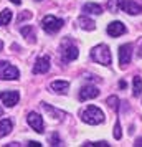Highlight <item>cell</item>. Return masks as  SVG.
Segmentation results:
<instances>
[{
    "instance_id": "obj_1",
    "label": "cell",
    "mask_w": 142,
    "mask_h": 147,
    "mask_svg": "<svg viewBox=\"0 0 142 147\" xmlns=\"http://www.w3.org/2000/svg\"><path fill=\"white\" fill-rule=\"evenodd\" d=\"M81 121L89 126H98L104 122V113L96 106H88L84 111H81Z\"/></svg>"
},
{
    "instance_id": "obj_2",
    "label": "cell",
    "mask_w": 142,
    "mask_h": 147,
    "mask_svg": "<svg viewBox=\"0 0 142 147\" xmlns=\"http://www.w3.org/2000/svg\"><path fill=\"white\" fill-rule=\"evenodd\" d=\"M91 58L99 63L102 66H109L111 65V51H109V47L108 45H98L91 50Z\"/></svg>"
},
{
    "instance_id": "obj_3",
    "label": "cell",
    "mask_w": 142,
    "mask_h": 147,
    "mask_svg": "<svg viewBox=\"0 0 142 147\" xmlns=\"http://www.w3.org/2000/svg\"><path fill=\"white\" fill-rule=\"evenodd\" d=\"M63 23H65V22L61 20V18H56L55 15H46V17L41 20V27H43V30H45L46 33H56V32L61 30Z\"/></svg>"
},
{
    "instance_id": "obj_4",
    "label": "cell",
    "mask_w": 142,
    "mask_h": 147,
    "mask_svg": "<svg viewBox=\"0 0 142 147\" xmlns=\"http://www.w3.org/2000/svg\"><path fill=\"white\" fill-rule=\"evenodd\" d=\"M20 78V73L18 69L10 65L7 61H0V80H5V81H15Z\"/></svg>"
},
{
    "instance_id": "obj_5",
    "label": "cell",
    "mask_w": 142,
    "mask_h": 147,
    "mask_svg": "<svg viewBox=\"0 0 142 147\" xmlns=\"http://www.w3.org/2000/svg\"><path fill=\"white\" fill-rule=\"evenodd\" d=\"M27 122H28V126L32 127L35 132H38V134H43V132H45V124H43V119H41V116H40L38 113L32 111V113L28 114Z\"/></svg>"
},
{
    "instance_id": "obj_6",
    "label": "cell",
    "mask_w": 142,
    "mask_h": 147,
    "mask_svg": "<svg viewBox=\"0 0 142 147\" xmlns=\"http://www.w3.org/2000/svg\"><path fill=\"white\" fill-rule=\"evenodd\" d=\"M117 7L129 15H137L142 12V7L139 3L132 2V0H117Z\"/></svg>"
},
{
    "instance_id": "obj_7",
    "label": "cell",
    "mask_w": 142,
    "mask_h": 147,
    "mask_svg": "<svg viewBox=\"0 0 142 147\" xmlns=\"http://www.w3.org/2000/svg\"><path fill=\"white\" fill-rule=\"evenodd\" d=\"M132 50H134V47L131 43H126V45H122L119 48V65H121V68L127 66L131 63V60H132Z\"/></svg>"
},
{
    "instance_id": "obj_8",
    "label": "cell",
    "mask_w": 142,
    "mask_h": 147,
    "mask_svg": "<svg viewBox=\"0 0 142 147\" xmlns=\"http://www.w3.org/2000/svg\"><path fill=\"white\" fill-rule=\"evenodd\" d=\"M79 56V51H78V47L73 45V43H66L63 47V51H61V58L65 63H69V61H75L76 58Z\"/></svg>"
},
{
    "instance_id": "obj_9",
    "label": "cell",
    "mask_w": 142,
    "mask_h": 147,
    "mask_svg": "<svg viewBox=\"0 0 142 147\" xmlns=\"http://www.w3.org/2000/svg\"><path fill=\"white\" fill-rule=\"evenodd\" d=\"M0 99L7 107H13L20 101V93L18 91H2L0 93Z\"/></svg>"
},
{
    "instance_id": "obj_10",
    "label": "cell",
    "mask_w": 142,
    "mask_h": 147,
    "mask_svg": "<svg viewBox=\"0 0 142 147\" xmlns=\"http://www.w3.org/2000/svg\"><path fill=\"white\" fill-rule=\"evenodd\" d=\"M98 96H99V89H98L96 86H91V84L83 86L81 91H79V101L94 99V98H98Z\"/></svg>"
},
{
    "instance_id": "obj_11",
    "label": "cell",
    "mask_w": 142,
    "mask_h": 147,
    "mask_svg": "<svg viewBox=\"0 0 142 147\" xmlns=\"http://www.w3.org/2000/svg\"><path fill=\"white\" fill-rule=\"evenodd\" d=\"M50 69V58L48 56H41L35 61V66H33V74H43Z\"/></svg>"
},
{
    "instance_id": "obj_12",
    "label": "cell",
    "mask_w": 142,
    "mask_h": 147,
    "mask_svg": "<svg viewBox=\"0 0 142 147\" xmlns=\"http://www.w3.org/2000/svg\"><path fill=\"white\" fill-rule=\"evenodd\" d=\"M108 33L109 36H121V35L126 33V27H124V23L122 22H112V23H109L108 25Z\"/></svg>"
},
{
    "instance_id": "obj_13",
    "label": "cell",
    "mask_w": 142,
    "mask_h": 147,
    "mask_svg": "<svg viewBox=\"0 0 142 147\" xmlns=\"http://www.w3.org/2000/svg\"><path fill=\"white\" fill-rule=\"evenodd\" d=\"M50 88H51V91H55V93L65 94L68 91V88H69V83L68 81H63V80H56L50 84Z\"/></svg>"
},
{
    "instance_id": "obj_14",
    "label": "cell",
    "mask_w": 142,
    "mask_h": 147,
    "mask_svg": "<svg viewBox=\"0 0 142 147\" xmlns=\"http://www.w3.org/2000/svg\"><path fill=\"white\" fill-rule=\"evenodd\" d=\"M83 13L84 15H101L102 13V7L98 3H84L83 5Z\"/></svg>"
},
{
    "instance_id": "obj_15",
    "label": "cell",
    "mask_w": 142,
    "mask_h": 147,
    "mask_svg": "<svg viewBox=\"0 0 142 147\" xmlns=\"http://www.w3.org/2000/svg\"><path fill=\"white\" fill-rule=\"evenodd\" d=\"M12 129H13V122H12V119H2L0 121V139L5 137L7 134L12 132Z\"/></svg>"
},
{
    "instance_id": "obj_16",
    "label": "cell",
    "mask_w": 142,
    "mask_h": 147,
    "mask_svg": "<svg viewBox=\"0 0 142 147\" xmlns=\"http://www.w3.org/2000/svg\"><path fill=\"white\" fill-rule=\"evenodd\" d=\"M78 23H79V27H81L83 30H88V32H91V30L96 28V23L91 20V18H88L86 15H81V17L78 18Z\"/></svg>"
},
{
    "instance_id": "obj_17",
    "label": "cell",
    "mask_w": 142,
    "mask_h": 147,
    "mask_svg": "<svg viewBox=\"0 0 142 147\" xmlns=\"http://www.w3.org/2000/svg\"><path fill=\"white\" fill-rule=\"evenodd\" d=\"M141 93H142V80L139 76H134V80H132V94L137 98V96H141Z\"/></svg>"
},
{
    "instance_id": "obj_18",
    "label": "cell",
    "mask_w": 142,
    "mask_h": 147,
    "mask_svg": "<svg viewBox=\"0 0 142 147\" xmlns=\"http://www.w3.org/2000/svg\"><path fill=\"white\" fill-rule=\"evenodd\" d=\"M10 20H12V10H8V8L2 10V13H0V27L8 25V23H10Z\"/></svg>"
},
{
    "instance_id": "obj_19",
    "label": "cell",
    "mask_w": 142,
    "mask_h": 147,
    "mask_svg": "<svg viewBox=\"0 0 142 147\" xmlns=\"http://www.w3.org/2000/svg\"><path fill=\"white\" fill-rule=\"evenodd\" d=\"M20 33L23 35V38H28L30 41H35V36L32 33H33V27H30V25H25V27L20 30Z\"/></svg>"
},
{
    "instance_id": "obj_20",
    "label": "cell",
    "mask_w": 142,
    "mask_h": 147,
    "mask_svg": "<svg viewBox=\"0 0 142 147\" xmlns=\"http://www.w3.org/2000/svg\"><path fill=\"white\" fill-rule=\"evenodd\" d=\"M106 102H108V106L111 107V109H114V111L119 109V98H117V96H109Z\"/></svg>"
},
{
    "instance_id": "obj_21",
    "label": "cell",
    "mask_w": 142,
    "mask_h": 147,
    "mask_svg": "<svg viewBox=\"0 0 142 147\" xmlns=\"http://www.w3.org/2000/svg\"><path fill=\"white\" fill-rule=\"evenodd\" d=\"M84 146L86 147H109V144L104 142V140H99V142H86Z\"/></svg>"
},
{
    "instance_id": "obj_22",
    "label": "cell",
    "mask_w": 142,
    "mask_h": 147,
    "mask_svg": "<svg viewBox=\"0 0 142 147\" xmlns=\"http://www.w3.org/2000/svg\"><path fill=\"white\" fill-rule=\"evenodd\" d=\"M121 137H122L121 124H119V121H116V126H114V139H121Z\"/></svg>"
},
{
    "instance_id": "obj_23",
    "label": "cell",
    "mask_w": 142,
    "mask_h": 147,
    "mask_svg": "<svg viewBox=\"0 0 142 147\" xmlns=\"http://www.w3.org/2000/svg\"><path fill=\"white\" fill-rule=\"evenodd\" d=\"M50 144H51V146H61V140H60V137H58V134L56 132L50 137Z\"/></svg>"
},
{
    "instance_id": "obj_24",
    "label": "cell",
    "mask_w": 142,
    "mask_h": 147,
    "mask_svg": "<svg viewBox=\"0 0 142 147\" xmlns=\"http://www.w3.org/2000/svg\"><path fill=\"white\" fill-rule=\"evenodd\" d=\"M28 18H32V13H30V12H22V13L18 15V22L28 20Z\"/></svg>"
},
{
    "instance_id": "obj_25",
    "label": "cell",
    "mask_w": 142,
    "mask_h": 147,
    "mask_svg": "<svg viewBox=\"0 0 142 147\" xmlns=\"http://www.w3.org/2000/svg\"><path fill=\"white\" fill-rule=\"evenodd\" d=\"M108 7L111 8L112 12H114L116 8H117V0H111V2H109V3H108Z\"/></svg>"
},
{
    "instance_id": "obj_26",
    "label": "cell",
    "mask_w": 142,
    "mask_h": 147,
    "mask_svg": "<svg viewBox=\"0 0 142 147\" xmlns=\"http://www.w3.org/2000/svg\"><path fill=\"white\" fill-rule=\"evenodd\" d=\"M28 146H30V147H40L41 144H40V142H35V140H30V142H28Z\"/></svg>"
},
{
    "instance_id": "obj_27",
    "label": "cell",
    "mask_w": 142,
    "mask_h": 147,
    "mask_svg": "<svg viewBox=\"0 0 142 147\" xmlns=\"http://www.w3.org/2000/svg\"><path fill=\"white\" fill-rule=\"evenodd\" d=\"M10 2H12V3H15V5H20V3H22V0H10Z\"/></svg>"
},
{
    "instance_id": "obj_28",
    "label": "cell",
    "mask_w": 142,
    "mask_h": 147,
    "mask_svg": "<svg viewBox=\"0 0 142 147\" xmlns=\"http://www.w3.org/2000/svg\"><path fill=\"white\" fill-rule=\"evenodd\" d=\"M119 86H121V88H126L127 84H126V81H119Z\"/></svg>"
},
{
    "instance_id": "obj_29",
    "label": "cell",
    "mask_w": 142,
    "mask_h": 147,
    "mask_svg": "<svg viewBox=\"0 0 142 147\" xmlns=\"http://www.w3.org/2000/svg\"><path fill=\"white\" fill-rule=\"evenodd\" d=\"M135 146L141 147V146H142V139H137V140H135Z\"/></svg>"
},
{
    "instance_id": "obj_30",
    "label": "cell",
    "mask_w": 142,
    "mask_h": 147,
    "mask_svg": "<svg viewBox=\"0 0 142 147\" xmlns=\"http://www.w3.org/2000/svg\"><path fill=\"white\" fill-rule=\"evenodd\" d=\"M2 48H3V43H2V40H0V50H2Z\"/></svg>"
},
{
    "instance_id": "obj_31",
    "label": "cell",
    "mask_w": 142,
    "mask_h": 147,
    "mask_svg": "<svg viewBox=\"0 0 142 147\" xmlns=\"http://www.w3.org/2000/svg\"><path fill=\"white\" fill-rule=\"evenodd\" d=\"M2 113H3V111H2V107H0V116H2Z\"/></svg>"
},
{
    "instance_id": "obj_32",
    "label": "cell",
    "mask_w": 142,
    "mask_h": 147,
    "mask_svg": "<svg viewBox=\"0 0 142 147\" xmlns=\"http://www.w3.org/2000/svg\"><path fill=\"white\" fill-rule=\"evenodd\" d=\"M36 2H41V0H36Z\"/></svg>"
}]
</instances>
